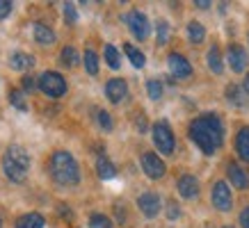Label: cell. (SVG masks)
Masks as SVG:
<instances>
[{"label":"cell","mask_w":249,"mask_h":228,"mask_svg":"<svg viewBox=\"0 0 249 228\" xmlns=\"http://www.w3.org/2000/svg\"><path fill=\"white\" fill-rule=\"evenodd\" d=\"M190 139L195 142L201 153L215 155L224 142V126L217 114H201L190 123Z\"/></svg>","instance_id":"6da1fadb"},{"label":"cell","mask_w":249,"mask_h":228,"mask_svg":"<svg viewBox=\"0 0 249 228\" xmlns=\"http://www.w3.org/2000/svg\"><path fill=\"white\" fill-rule=\"evenodd\" d=\"M51 176L53 180L62 187H73L80 182V167H78L76 158L71 155L69 151H55L51 155Z\"/></svg>","instance_id":"7a4b0ae2"},{"label":"cell","mask_w":249,"mask_h":228,"mask_svg":"<svg viewBox=\"0 0 249 228\" xmlns=\"http://www.w3.org/2000/svg\"><path fill=\"white\" fill-rule=\"evenodd\" d=\"M2 171L12 182H23L30 171V155L28 151L18 144L7 146V151L2 155Z\"/></svg>","instance_id":"3957f363"},{"label":"cell","mask_w":249,"mask_h":228,"mask_svg":"<svg viewBox=\"0 0 249 228\" xmlns=\"http://www.w3.org/2000/svg\"><path fill=\"white\" fill-rule=\"evenodd\" d=\"M151 135H153V144H156V148H158L160 153L174 155V151H176V139H174V132H172V128H169V123L156 121L151 128Z\"/></svg>","instance_id":"277c9868"},{"label":"cell","mask_w":249,"mask_h":228,"mask_svg":"<svg viewBox=\"0 0 249 228\" xmlns=\"http://www.w3.org/2000/svg\"><path fill=\"white\" fill-rule=\"evenodd\" d=\"M37 87L44 91L46 96H51V98H60L67 94V80L57 73V71H46L41 73V78L37 80Z\"/></svg>","instance_id":"5b68a950"},{"label":"cell","mask_w":249,"mask_h":228,"mask_svg":"<svg viewBox=\"0 0 249 228\" xmlns=\"http://www.w3.org/2000/svg\"><path fill=\"white\" fill-rule=\"evenodd\" d=\"M126 23H128V28H130V32H133V37L135 39H140V41L149 39L151 25H149V18H146L142 12H137V9L128 12V14H126Z\"/></svg>","instance_id":"8992f818"},{"label":"cell","mask_w":249,"mask_h":228,"mask_svg":"<svg viewBox=\"0 0 249 228\" xmlns=\"http://www.w3.org/2000/svg\"><path fill=\"white\" fill-rule=\"evenodd\" d=\"M213 203H215V208L222 210V212H229V210H231L233 196H231V190H229V185L224 180L215 182V187H213Z\"/></svg>","instance_id":"52a82bcc"},{"label":"cell","mask_w":249,"mask_h":228,"mask_svg":"<svg viewBox=\"0 0 249 228\" xmlns=\"http://www.w3.org/2000/svg\"><path fill=\"white\" fill-rule=\"evenodd\" d=\"M142 169L144 174L149 176V178H153V180H158V178H162L165 176V162L156 155V153H144L142 155Z\"/></svg>","instance_id":"ba28073f"},{"label":"cell","mask_w":249,"mask_h":228,"mask_svg":"<svg viewBox=\"0 0 249 228\" xmlns=\"http://www.w3.org/2000/svg\"><path fill=\"white\" fill-rule=\"evenodd\" d=\"M137 208L142 210L144 217L153 219V217L160 212V196L156 192H144V194H140V198H137Z\"/></svg>","instance_id":"9c48e42d"},{"label":"cell","mask_w":249,"mask_h":228,"mask_svg":"<svg viewBox=\"0 0 249 228\" xmlns=\"http://www.w3.org/2000/svg\"><path fill=\"white\" fill-rule=\"evenodd\" d=\"M167 64H169V71H172L174 78H178V80H183V78H190L192 76V64H190L183 55L178 53H172L169 57H167Z\"/></svg>","instance_id":"30bf717a"},{"label":"cell","mask_w":249,"mask_h":228,"mask_svg":"<svg viewBox=\"0 0 249 228\" xmlns=\"http://www.w3.org/2000/svg\"><path fill=\"white\" fill-rule=\"evenodd\" d=\"M106 96H107L110 103H121V100L128 96V84H126V80H121V78H112V80H107Z\"/></svg>","instance_id":"8fae6325"},{"label":"cell","mask_w":249,"mask_h":228,"mask_svg":"<svg viewBox=\"0 0 249 228\" xmlns=\"http://www.w3.org/2000/svg\"><path fill=\"white\" fill-rule=\"evenodd\" d=\"M224 96H227L229 103H231L233 107H238V110L249 107V94L242 84H229L227 91H224Z\"/></svg>","instance_id":"7c38bea8"},{"label":"cell","mask_w":249,"mask_h":228,"mask_svg":"<svg viewBox=\"0 0 249 228\" xmlns=\"http://www.w3.org/2000/svg\"><path fill=\"white\" fill-rule=\"evenodd\" d=\"M227 60H229V66L233 68L235 73H242L247 68V50L242 46H231L227 53Z\"/></svg>","instance_id":"4fadbf2b"},{"label":"cell","mask_w":249,"mask_h":228,"mask_svg":"<svg viewBox=\"0 0 249 228\" xmlns=\"http://www.w3.org/2000/svg\"><path fill=\"white\" fill-rule=\"evenodd\" d=\"M178 194H181L183 198H196L199 196V180L190 174L181 176V178H178Z\"/></svg>","instance_id":"5bb4252c"},{"label":"cell","mask_w":249,"mask_h":228,"mask_svg":"<svg viewBox=\"0 0 249 228\" xmlns=\"http://www.w3.org/2000/svg\"><path fill=\"white\" fill-rule=\"evenodd\" d=\"M227 174H229V180H231V185H233L235 190H247L249 187V176L242 167H238V164H229Z\"/></svg>","instance_id":"9a60e30c"},{"label":"cell","mask_w":249,"mask_h":228,"mask_svg":"<svg viewBox=\"0 0 249 228\" xmlns=\"http://www.w3.org/2000/svg\"><path fill=\"white\" fill-rule=\"evenodd\" d=\"M9 66L14 68V71H28V68L35 66V57L28 53H21V50H16V53L9 55Z\"/></svg>","instance_id":"2e32d148"},{"label":"cell","mask_w":249,"mask_h":228,"mask_svg":"<svg viewBox=\"0 0 249 228\" xmlns=\"http://www.w3.org/2000/svg\"><path fill=\"white\" fill-rule=\"evenodd\" d=\"M32 34H35V41L39 46H51L55 44V32L44 25V23H35V28H32Z\"/></svg>","instance_id":"e0dca14e"},{"label":"cell","mask_w":249,"mask_h":228,"mask_svg":"<svg viewBox=\"0 0 249 228\" xmlns=\"http://www.w3.org/2000/svg\"><path fill=\"white\" fill-rule=\"evenodd\" d=\"M235 151L245 162H249V128H240L235 137Z\"/></svg>","instance_id":"ac0fdd59"},{"label":"cell","mask_w":249,"mask_h":228,"mask_svg":"<svg viewBox=\"0 0 249 228\" xmlns=\"http://www.w3.org/2000/svg\"><path fill=\"white\" fill-rule=\"evenodd\" d=\"M44 226H46V221L39 212H28L16 221V228H44Z\"/></svg>","instance_id":"d6986e66"},{"label":"cell","mask_w":249,"mask_h":228,"mask_svg":"<svg viewBox=\"0 0 249 228\" xmlns=\"http://www.w3.org/2000/svg\"><path fill=\"white\" fill-rule=\"evenodd\" d=\"M96 171H98V176H101L103 180H110V178H114V176H117V169H114V164L106 158V155H98Z\"/></svg>","instance_id":"ffe728a7"},{"label":"cell","mask_w":249,"mask_h":228,"mask_svg":"<svg viewBox=\"0 0 249 228\" xmlns=\"http://www.w3.org/2000/svg\"><path fill=\"white\" fill-rule=\"evenodd\" d=\"M206 60H208V68H211L213 73H222L224 71V64H222V55H219V48L217 46H211V50L206 55Z\"/></svg>","instance_id":"44dd1931"},{"label":"cell","mask_w":249,"mask_h":228,"mask_svg":"<svg viewBox=\"0 0 249 228\" xmlns=\"http://www.w3.org/2000/svg\"><path fill=\"white\" fill-rule=\"evenodd\" d=\"M124 53L128 55L130 64H133L135 68H142L144 64H146V57H144V53H142V50H137L133 44H126V46H124Z\"/></svg>","instance_id":"7402d4cb"},{"label":"cell","mask_w":249,"mask_h":228,"mask_svg":"<svg viewBox=\"0 0 249 228\" xmlns=\"http://www.w3.org/2000/svg\"><path fill=\"white\" fill-rule=\"evenodd\" d=\"M188 37L192 44H204V39H206V30H204V25L199 21H190L188 23Z\"/></svg>","instance_id":"603a6c76"},{"label":"cell","mask_w":249,"mask_h":228,"mask_svg":"<svg viewBox=\"0 0 249 228\" xmlns=\"http://www.w3.org/2000/svg\"><path fill=\"white\" fill-rule=\"evenodd\" d=\"M83 62H85V68H87V73L89 76H96L98 73V55L91 50V48H87L83 55Z\"/></svg>","instance_id":"cb8c5ba5"},{"label":"cell","mask_w":249,"mask_h":228,"mask_svg":"<svg viewBox=\"0 0 249 228\" xmlns=\"http://www.w3.org/2000/svg\"><path fill=\"white\" fill-rule=\"evenodd\" d=\"M60 60H62V64L64 66H76L78 62H80V55H78V50L73 48V46H67L64 50H62V55H60Z\"/></svg>","instance_id":"d4e9b609"},{"label":"cell","mask_w":249,"mask_h":228,"mask_svg":"<svg viewBox=\"0 0 249 228\" xmlns=\"http://www.w3.org/2000/svg\"><path fill=\"white\" fill-rule=\"evenodd\" d=\"M106 62L110 68H119L121 66V57H119V50L114 48L112 44L106 46Z\"/></svg>","instance_id":"484cf974"},{"label":"cell","mask_w":249,"mask_h":228,"mask_svg":"<svg viewBox=\"0 0 249 228\" xmlns=\"http://www.w3.org/2000/svg\"><path fill=\"white\" fill-rule=\"evenodd\" d=\"M9 103H12L16 110H21V112H28V103H25V96H23V91H18V89H12V91H9Z\"/></svg>","instance_id":"4316f807"},{"label":"cell","mask_w":249,"mask_h":228,"mask_svg":"<svg viewBox=\"0 0 249 228\" xmlns=\"http://www.w3.org/2000/svg\"><path fill=\"white\" fill-rule=\"evenodd\" d=\"M146 94L151 100H160L162 98V82L160 80H149L146 82Z\"/></svg>","instance_id":"83f0119b"},{"label":"cell","mask_w":249,"mask_h":228,"mask_svg":"<svg viewBox=\"0 0 249 228\" xmlns=\"http://www.w3.org/2000/svg\"><path fill=\"white\" fill-rule=\"evenodd\" d=\"M89 228H112V221L107 219L106 214L96 212L89 217Z\"/></svg>","instance_id":"f1b7e54d"},{"label":"cell","mask_w":249,"mask_h":228,"mask_svg":"<svg viewBox=\"0 0 249 228\" xmlns=\"http://www.w3.org/2000/svg\"><path fill=\"white\" fill-rule=\"evenodd\" d=\"M96 121L103 130H112V119H110V114H107L106 110H98L96 112Z\"/></svg>","instance_id":"f546056e"},{"label":"cell","mask_w":249,"mask_h":228,"mask_svg":"<svg viewBox=\"0 0 249 228\" xmlns=\"http://www.w3.org/2000/svg\"><path fill=\"white\" fill-rule=\"evenodd\" d=\"M64 16H67V23L73 25L78 21V12H76V5L73 2H64Z\"/></svg>","instance_id":"4dcf8cb0"},{"label":"cell","mask_w":249,"mask_h":228,"mask_svg":"<svg viewBox=\"0 0 249 228\" xmlns=\"http://www.w3.org/2000/svg\"><path fill=\"white\" fill-rule=\"evenodd\" d=\"M158 44L165 46L167 44V37H169V25H167V21H158Z\"/></svg>","instance_id":"1f68e13d"},{"label":"cell","mask_w":249,"mask_h":228,"mask_svg":"<svg viewBox=\"0 0 249 228\" xmlns=\"http://www.w3.org/2000/svg\"><path fill=\"white\" fill-rule=\"evenodd\" d=\"M12 7H14V5H12L9 0H0V21L12 14Z\"/></svg>","instance_id":"d6a6232c"},{"label":"cell","mask_w":249,"mask_h":228,"mask_svg":"<svg viewBox=\"0 0 249 228\" xmlns=\"http://www.w3.org/2000/svg\"><path fill=\"white\" fill-rule=\"evenodd\" d=\"M178 214H181V210H178V203L169 201V203H167V217H169V219H176Z\"/></svg>","instance_id":"836d02e7"},{"label":"cell","mask_w":249,"mask_h":228,"mask_svg":"<svg viewBox=\"0 0 249 228\" xmlns=\"http://www.w3.org/2000/svg\"><path fill=\"white\" fill-rule=\"evenodd\" d=\"M35 87H37V82H35V78H30V76H25V78H23V89L32 91Z\"/></svg>","instance_id":"e575fe53"},{"label":"cell","mask_w":249,"mask_h":228,"mask_svg":"<svg viewBox=\"0 0 249 228\" xmlns=\"http://www.w3.org/2000/svg\"><path fill=\"white\" fill-rule=\"evenodd\" d=\"M240 226L242 228H249V205L240 212Z\"/></svg>","instance_id":"d590c367"},{"label":"cell","mask_w":249,"mask_h":228,"mask_svg":"<svg viewBox=\"0 0 249 228\" xmlns=\"http://www.w3.org/2000/svg\"><path fill=\"white\" fill-rule=\"evenodd\" d=\"M195 5H196V7H199V9H206V7H211V2H206V0H196Z\"/></svg>","instance_id":"8d00e7d4"},{"label":"cell","mask_w":249,"mask_h":228,"mask_svg":"<svg viewBox=\"0 0 249 228\" xmlns=\"http://www.w3.org/2000/svg\"><path fill=\"white\" fill-rule=\"evenodd\" d=\"M245 89H247V94H249V73H247V78H245V84H242Z\"/></svg>","instance_id":"74e56055"},{"label":"cell","mask_w":249,"mask_h":228,"mask_svg":"<svg viewBox=\"0 0 249 228\" xmlns=\"http://www.w3.org/2000/svg\"><path fill=\"white\" fill-rule=\"evenodd\" d=\"M224 228H233V226H224Z\"/></svg>","instance_id":"f35d334b"},{"label":"cell","mask_w":249,"mask_h":228,"mask_svg":"<svg viewBox=\"0 0 249 228\" xmlns=\"http://www.w3.org/2000/svg\"><path fill=\"white\" fill-rule=\"evenodd\" d=\"M0 226H2V221H0Z\"/></svg>","instance_id":"ab89813d"}]
</instances>
